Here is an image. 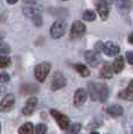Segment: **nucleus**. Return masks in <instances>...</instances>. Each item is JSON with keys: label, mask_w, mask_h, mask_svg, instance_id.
I'll return each mask as SVG.
<instances>
[{"label": "nucleus", "mask_w": 133, "mask_h": 134, "mask_svg": "<svg viewBox=\"0 0 133 134\" xmlns=\"http://www.w3.org/2000/svg\"><path fill=\"white\" fill-rule=\"evenodd\" d=\"M50 69H52V65H50L49 62H43V63H40L35 66L34 69V74H35V78L39 82H43L46 78H47L48 74H49Z\"/></svg>", "instance_id": "1"}, {"label": "nucleus", "mask_w": 133, "mask_h": 134, "mask_svg": "<svg viewBox=\"0 0 133 134\" xmlns=\"http://www.w3.org/2000/svg\"><path fill=\"white\" fill-rule=\"evenodd\" d=\"M66 29V24L63 20H56L53 24V26L50 27V36L53 38H60L64 35Z\"/></svg>", "instance_id": "2"}, {"label": "nucleus", "mask_w": 133, "mask_h": 134, "mask_svg": "<svg viewBox=\"0 0 133 134\" xmlns=\"http://www.w3.org/2000/svg\"><path fill=\"white\" fill-rule=\"evenodd\" d=\"M50 114H52L53 118L56 120V122L60 126L61 130H66V128L70 126V120H69V118L66 117L65 114H63V113L58 112V111H56V110H50Z\"/></svg>", "instance_id": "3"}, {"label": "nucleus", "mask_w": 133, "mask_h": 134, "mask_svg": "<svg viewBox=\"0 0 133 134\" xmlns=\"http://www.w3.org/2000/svg\"><path fill=\"white\" fill-rule=\"evenodd\" d=\"M85 25L81 21H75L71 26V30H70V37L71 38H78L81 36H83V34L85 33Z\"/></svg>", "instance_id": "4"}, {"label": "nucleus", "mask_w": 133, "mask_h": 134, "mask_svg": "<svg viewBox=\"0 0 133 134\" xmlns=\"http://www.w3.org/2000/svg\"><path fill=\"white\" fill-rule=\"evenodd\" d=\"M14 103H15L14 94H12V93L6 94V96L2 98L1 102H0V112H7V111H9L13 107Z\"/></svg>", "instance_id": "5"}, {"label": "nucleus", "mask_w": 133, "mask_h": 134, "mask_svg": "<svg viewBox=\"0 0 133 134\" xmlns=\"http://www.w3.org/2000/svg\"><path fill=\"white\" fill-rule=\"evenodd\" d=\"M66 84V79L61 72H55L53 76V82H52V90L56 91V90H60L61 87H63Z\"/></svg>", "instance_id": "6"}, {"label": "nucleus", "mask_w": 133, "mask_h": 134, "mask_svg": "<svg viewBox=\"0 0 133 134\" xmlns=\"http://www.w3.org/2000/svg\"><path fill=\"white\" fill-rule=\"evenodd\" d=\"M37 105V99L35 97H30L27 99L26 104H25L24 109H22V113L25 115H32L35 111V107Z\"/></svg>", "instance_id": "7"}, {"label": "nucleus", "mask_w": 133, "mask_h": 134, "mask_svg": "<svg viewBox=\"0 0 133 134\" xmlns=\"http://www.w3.org/2000/svg\"><path fill=\"white\" fill-rule=\"evenodd\" d=\"M120 48L119 46H117L114 42L112 41H109V42L104 43V48H103V51L105 53V55L107 56H116L118 55Z\"/></svg>", "instance_id": "8"}, {"label": "nucleus", "mask_w": 133, "mask_h": 134, "mask_svg": "<svg viewBox=\"0 0 133 134\" xmlns=\"http://www.w3.org/2000/svg\"><path fill=\"white\" fill-rule=\"evenodd\" d=\"M84 57H85V61L88 62L89 64H90V66H92V68H96V66L99 65V61H101V58H99L98 54H97V51H86L85 55H84Z\"/></svg>", "instance_id": "9"}, {"label": "nucleus", "mask_w": 133, "mask_h": 134, "mask_svg": "<svg viewBox=\"0 0 133 134\" xmlns=\"http://www.w3.org/2000/svg\"><path fill=\"white\" fill-rule=\"evenodd\" d=\"M116 5L121 14H126L132 7V0H116Z\"/></svg>", "instance_id": "10"}, {"label": "nucleus", "mask_w": 133, "mask_h": 134, "mask_svg": "<svg viewBox=\"0 0 133 134\" xmlns=\"http://www.w3.org/2000/svg\"><path fill=\"white\" fill-rule=\"evenodd\" d=\"M96 7H97V12L99 13V16L102 18V20H106L107 18H109V8H107V4L101 1V0H98L97 4H96Z\"/></svg>", "instance_id": "11"}, {"label": "nucleus", "mask_w": 133, "mask_h": 134, "mask_svg": "<svg viewBox=\"0 0 133 134\" xmlns=\"http://www.w3.org/2000/svg\"><path fill=\"white\" fill-rule=\"evenodd\" d=\"M86 100V92L84 89H78L76 91L75 96H74V103L76 106H81L82 104H84Z\"/></svg>", "instance_id": "12"}, {"label": "nucleus", "mask_w": 133, "mask_h": 134, "mask_svg": "<svg viewBox=\"0 0 133 134\" xmlns=\"http://www.w3.org/2000/svg\"><path fill=\"white\" fill-rule=\"evenodd\" d=\"M121 99H126V100H133V81L130 82L129 86L125 90H123L121 92L118 94Z\"/></svg>", "instance_id": "13"}, {"label": "nucleus", "mask_w": 133, "mask_h": 134, "mask_svg": "<svg viewBox=\"0 0 133 134\" xmlns=\"http://www.w3.org/2000/svg\"><path fill=\"white\" fill-rule=\"evenodd\" d=\"M99 86L97 85L96 83H92V82H90V83L88 84L89 94H90V97H91L92 100H98L99 99Z\"/></svg>", "instance_id": "14"}, {"label": "nucleus", "mask_w": 133, "mask_h": 134, "mask_svg": "<svg viewBox=\"0 0 133 134\" xmlns=\"http://www.w3.org/2000/svg\"><path fill=\"white\" fill-rule=\"evenodd\" d=\"M107 114L111 115V117L113 118H117V117H120V115L124 113V111H123V107L120 106V105H112V106H110L109 109L106 110Z\"/></svg>", "instance_id": "15"}, {"label": "nucleus", "mask_w": 133, "mask_h": 134, "mask_svg": "<svg viewBox=\"0 0 133 134\" xmlns=\"http://www.w3.org/2000/svg\"><path fill=\"white\" fill-rule=\"evenodd\" d=\"M113 75V71L111 69V65L109 63H104L103 68L101 70V78H104V79H109L112 77Z\"/></svg>", "instance_id": "16"}, {"label": "nucleus", "mask_w": 133, "mask_h": 134, "mask_svg": "<svg viewBox=\"0 0 133 134\" xmlns=\"http://www.w3.org/2000/svg\"><path fill=\"white\" fill-rule=\"evenodd\" d=\"M113 71L116 74H119L121 72V70L124 69V58L121 57V56H118V57H116V60L113 62Z\"/></svg>", "instance_id": "17"}, {"label": "nucleus", "mask_w": 133, "mask_h": 134, "mask_svg": "<svg viewBox=\"0 0 133 134\" xmlns=\"http://www.w3.org/2000/svg\"><path fill=\"white\" fill-rule=\"evenodd\" d=\"M34 133V126L32 122H26L19 128V134H33Z\"/></svg>", "instance_id": "18"}, {"label": "nucleus", "mask_w": 133, "mask_h": 134, "mask_svg": "<svg viewBox=\"0 0 133 134\" xmlns=\"http://www.w3.org/2000/svg\"><path fill=\"white\" fill-rule=\"evenodd\" d=\"M107 97H109V89L105 84H102L99 86V100H101V103H105Z\"/></svg>", "instance_id": "19"}, {"label": "nucleus", "mask_w": 133, "mask_h": 134, "mask_svg": "<svg viewBox=\"0 0 133 134\" xmlns=\"http://www.w3.org/2000/svg\"><path fill=\"white\" fill-rule=\"evenodd\" d=\"M74 68H75L76 71H77V72L80 74L81 76H83V77H88L89 75H90V70H89L84 64H75Z\"/></svg>", "instance_id": "20"}, {"label": "nucleus", "mask_w": 133, "mask_h": 134, "mask_svg": "<svg viewBox=\"0 0 133 134\" xmlns=\"http://www.w3.org/2000/svg\"><path fill=\"white\" fill-rule=\"evenodd\" d=\"M81 124H73L65 130V134H78V132L81 131Z\"/></svg>", "instance_id": "21"}, {"label": "nucleus", "mask_w": 133, "mask_h": 134, "mask_svg": "<svg viewBox=\"0 0 133 134\" xmlns=\"http://www.w3.org/2000/svg\"><path fill=\"white\" fill-rule=\"evenodd\" d=\"M37 13H39V11H37V8H35V7H25L24 8V14L28 18H33L34 15H36Z\"/></svg>", "instance_id": "22"}, {"label": "nucleus", "mask_w": 133, "mask_h": 134, "mask_svg": "<svg viewBox=\"0 0 133 134\" xmlns=\"http://www.w3.org/2000/svg\"><path fill=\"white\" fill-rule=\"evenodd\" d=\"M95 19H96V13L93 11L88 9L83 13V20H85V21H93Z\"/></svg>", "instance_id": "23"}, {"label": "nucleus", "mask_w": 133, "mask_h": 134, "mask_svg": "<svg viewBox=\"0 0 133 134\" xmlns=\"http://www.w3.org/2000/svg\"><path fill=\"white\" fill-rule=\"evenodd\" d=\"M37 91V86L36 85H25L22 86V93H34Z\"/></svg>", "instance_id": "24"}, {"label": "nucleus", "mask_w": 133, "mask_h": 134, "mask_svg": "<svg viewBox=\"0 0 133 134\" xmlns=\"http://www.w3.org/2000/svg\"><path fill=\"white\" fill-rule=\"evenodd\" d=\"M11 64V60L7 56H0V69L7 68Z\"/></svg>", "instance_id": "25"}, {"label": "nucleus", "mask_w": 133, "mask_h": 134, "mask_svg": "<svg viewBox=\"0 0 133 134\" xmlns=\"http://www.w3.org/2000/svg\"><path fill=\"white\" fill-rule=\"evenodd\" d=\"M35 132H36V134H46L47 133V126L45 124H39L35 127Z\"/></svg>", "instance_id": "26"}, {"label": "nucleus", "mask_w": 133, "mask_h": 134, "mask_svg": "<svg viewBox=\"0 0 133 134\" xmlns=\"http://www.w3.org/2000/svg\"><path fill=\"white\" fill-rule=\"evenodd\" d=\"M32 19H33V22H34V25L36 26V27H40V26L42 25V18H41L40 13H37L36 15H34Z\"/></svg>", "instance_id": "27"}, {"label": "nucleus", "mask_w": 133, "mask_h": 134, "mask_svg": "<svg viewBox=\"0 0 133 134\" xmlns=\"http://www.w3.org/2000/svg\"><path fill=\"white\" fill-rule=\"evenodd\" d=\"M9 47L6 44V43H4V42H1L0 41V53H5V54H7V53H9Z\"/></svg>", "instance_id": "28"}, {"label": "nucleus", "mask_w": 133, "mask_h": 134, "mask_svg": "<svg viewBox=\"0 0 133 134\" xmlns=\"http://www.w3.org/2000/svg\"><path fill=\"white\" fill-rule=\"evenodd\" d=\"M9 81V75L7 72L0 74V83H7Z\"/></svg>", "instance_id": "29"}, {"label": "nucleus", "mask_w": 133, "mask_h": 134, "mask_svg": "<svg viewBox=\"0 0 133 134\" xmlns=\"http://www.w3.org/2000/svg\"><path fill=\"white\" fill-rule=\"evenodd\" d=\"M103 48H104V43L99 41V42H97V43H96V46H95V51L99 53L101 50H103Z\"/></svg>", "instance_id": "30"}, {"label": "nucleus", "mask_w": 133, "mask_h": 134, "mask_svg": "<svg viewBox=\"0 0 133 134\" xmlns=\"http://www.w3.org/2000/svg\"><path fill=\"white\" fill-rule=\"evenodd\" d=\"M126 60L129 62L130 64H132L133 65V51H129V53H126Z\"/></svg>", "instance_id": "31"}, {"label": "nucleus", "mask_w": 133, "mask_h": 134, "mask_svg": "<svg viewBox=\"0 0 133 134\" xmlns=\"http://www.w3.org/2000/svg\"><path fill=\"white\" fill-rule=\"evenodd\" d=\"M16 1H18V0H7V2H8L9 5H14Z\"/></svg>", "instance_id": "32"}, {"label": "nucleus", "mask_w": 133, "mask_h": 134, "mask_svg": "<svg viewBox=\"0 0 133 134\" xmlns=\"http://www.w3.org/2000/svg\"><path fill=\"white\" fill-rule=\"evenodd\" d=\"M129 41H130V43H132V44H133V33L129 36Z\"/></svg>", "instance_id": "33"}, {"label": "nucleus", "mask_w": 133, "mask_h": 134, "mask_svg": "<svg viewBox=\"0 0 133 134\" xmlns=\"http://www.w3.org/2000/svg\"><path fill=\"white\" fill-rule=\"evenodd\" d=\"M101 1H103V2H105V4H107V5H110L112 2V0H101Z\"/></svg>", "instance_id": "34"}, {"label": "nucleus", "mask_w": 133, "mask_h": 134, "mask_svg": "<svg viewBox=\"0 0 133 134\" xmlns=\"http://www.w3.org/2000/svg\"><path fill=\"white\" fill-rule=\"evenodd\" d=\"M24 1H26V2H28V4H34L36 0H24Z\"/></svg>", "instance_id": "35"}, {"label": "nucleus", "mask_w": 133, "mask_h": 134, "mask_svg": "<svg viewBox=\"0 0 133 134\" xmlns=\"http://www.w3.org/2000/svg\"><path fill=\"white\" fill-rule=\"evenodd\" d=\"M90 134H99V133H98V132H91Z\"/></svg>", "instance_id": "36"}, {"label": "nucleus", "mask_w": 133, "mask_h": 134, "mask_svg": "<svg viewBox=\"0 0 133 134\" xmlns=\"http://www.w3.org/2000/svg\"><path fill=\"white\" fill-rule=\"evenodd\" d=\"M0 132H1V124H0Z\"/></svg>", "instance_id": "37"}, {"label": "nucleus", "mask_w": 133, "mask_h": 134, "mask_svg": "<svg viewBox=\"0 0 133 134\" xmlns=\"http://www.w3.org/2000/svg\"><path fill=\"white\" fill-rule=\"evenodd\" d=\"M132 134H133V133H132Z\"/></svg>", "instance_id": "38"}]
</instances>
